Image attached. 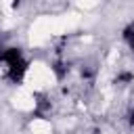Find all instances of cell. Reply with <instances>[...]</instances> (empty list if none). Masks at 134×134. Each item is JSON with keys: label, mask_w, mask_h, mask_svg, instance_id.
Instances as JSON below:
<instances>
[{"label": "cell", "mask_w": 134, "mask_h": 134, "mask_svg": "<svg viewBox=\"0 0 134 134\" xmlns=\"http://www.w3.org/2000/svg\"><path fill=\"white\" fill-rule=\"evenodd\" d=\"M0 65L4 67V75L10 84H21L29 71V61L17 46H0Z\"/></svg>", "instance_id": "1"}, {"label": "cell", "mask_w": 134, "mask_h": 134, "mask_svg": "<svg viewBox=\"0 0 134 134\" xmlns=\"http://www.w3.org/2000/svg\"><path fill=\"white\" fill-rule=\"evenodd\" d=\"M132 82H134V71H130V69H121L113 77V84L115 86H130Z\"/></svg>", "instance_id": "2"}, {"label": "cell", "mask_w": 134, "mask_h": 134, "mask_svg": "<svg viewBox=\"0 0 134 134\" xmlns=\"http://www.w3.org/2000/svg\"><path fill=\"white\" fill-rule=\"evenodd\" d=\"M121 38H124V42H126V46L132 50V54H134V21H130L124 29H121Z\"/></svg>", "instance_id": "3"}, {"label": "cell", "mask_w": 134, "mask_h": 134, "mask_svg": "<svg viewBox=\"0 0 134 134\" xmlns=\"http://www.w3.org/2000/svg\"><path fill=\"white\" fill-rule=\"evenodd\" d=\"M52 71H54L57 80H63V77L69 73V67H67V63H63V61H54V63H52Z\"/></svg>", "instance_id": "4"}, {"label": "cell", "mask_w": 134, "mask_h": 134, "mask_svg": "<svg viewBox=\"0 0 134 134\" xmlns=\"http://www.w3.org/2000/svg\"><path fill=\"white\" fill-rule=\"evenodd\" d=\"M126 121H128V128L134 132V109H130V111L126 113Z\"/></svg>", "instance_id": "5"}]
</instances>
